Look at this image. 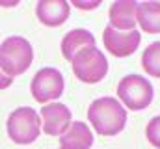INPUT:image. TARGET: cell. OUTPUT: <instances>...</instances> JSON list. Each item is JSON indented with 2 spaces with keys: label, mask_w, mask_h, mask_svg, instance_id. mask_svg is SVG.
<instances>
[{
  "label": "cell",
  "mask_w": 160,
  "mask_h": 149,
  "mask_svg": "<svg viewBox=\"0 0 160 149\" xmlns=\"http://www.w3.org/2000/svg\"><path fill=\"white\" fill-rule=\"evenodd\" d=\"M88 121L101 136H116L127 125V110L116 97L95 99L88 108Z\"/></svg>",
  "instance_id": "1"
},
{
  "label": "cell",
  "mask_w": 160,
  "mask_h": 149,
  "mask_svg": "<svg viewBox=\"0 0 160 149\" xmlns=\"http://www.w3.org/2000/svg\"><path fill=\"white\" fill-rule=\"evenodd\" d=\"M34 62V49L26 37L11 36L0 45V67L9 76H19Z\"/></svg>",
  "instance_id": "2"
},
{
  "label": "cell",
  "mask_w": 160,
  "mask_h": 149,
  "mask_svg": "<svg viewBox=\"0 0 160 149\" xmlns=\"http://www.w3.org/2000/svg\"><path fill=\"white\" fill-rule=\"evenodd\" d=\"M8 136L13 144H34L41 134V117L32 106H19L9 114L6 121Z\"/></svg>",
  "instance_id": "3"
},
{
  "label": "cell",
  "mask_w": 160,
  "mask_h": 149,
  "mask_svg": "<svg viewBox=\"0 0 160 149\" xmlns=\"http://www.w3.org/2000/svg\"><path fill=\"white\" fill-rule=\"evenodd\" d=\"M153 84L142 74H127L118 84V101L125 110L140 112L153 103Z\"/></svg>",
  "instance_id": "4"
},
{
  "label": "cell",
  "mask_w": 160,
  "mask_h": 149,
  "mask_svg": "<svg viewBox=\"0 0 160 149\" xmlns=\"http://www.w3.org/2000/svg\"><path fill=\"white\" fill-rule=\"evenodd\" d=\"M73 73L84 84H97L108 73V60L97 47H86L71 60Z\"/></svg>",
  "instance_id": "5"
},
{
  "label": "cell",
  "mask_w": 160,
  "mask_h": 149,
  "mask_svg": "<svg viewBox=\"0 0 160 149\" xmlns=\"http://www.w3.org/2000/svg\"><path fill=\"white\" fill-rule=\"evenodd\" d=\"M65 88V80L63 74L54 67H43L34 74L32 84H30V91L32 97L39 103V105H48V103H56Z\"/></svg>",
  "instance_id": "6"
},
{
  "label": "cell",
  "mask_w": 160,
  "mask_h": 149,
  "mask_svg": "<svg viewBox=\"0 0 160 149\" xmlns=\"http://www.w3.org/2000/svg\"><path fill=\"white\" fill-rule=\"evenodd\" d=\"M140 41H142V34L138 30L121 32V30L112 28L110 24L102 30L104 49L116 58H127V56L134 54L140 47Z\"/></svg>",
  "instance_id": "7"
},
{
  "label": "cell",
  "mask_w": 160,
  "mask_h": 149,
  "mask_svg": "<svg viewBox=\"0 0 160 149\" xmlns=\"http://www.w3.org/2000/svg\"><path fill=\"white\" fill-rule=\"evenodd\" d=\"M41 131L47 134V136H62L69 125L73 123V116L69 106L62 105V103H48V105H43L41 106Z\"/></svg>",
  "instance_id": "8"
},
{
  "label": "cell",
  "mask_w": 160,
  "mask_h": 149,
  "mask_svg": "<svg viewBox=\"0 0 160 149\" xmlns=\"http://www.w3.org/2000/svg\"><path fill=\"white\" fill-rule=\"evenodd\" d=\"M71 15V6L67 0H39L36 6V17L43 26L56 28L62 26Z\"/></svg>",
  "instance_id": "9"
},
{
  "label": "cell",
  "mask_w": 160,
  "mask_h": 149,
  "mask_svg": "<svg viewBox=\"0 0 160 149\" xmlns=\"http://www.w3.org/2000/svg\"><path fill=\"white\" fill-rule=\"evenodd\" d=\"M136 8L138 2L136 0H118L114 4H110L108 9V19H110V26L121 30V32H128V30H136Z\"/></svg>",
  "instance_id": "10"
},
{
  "label": "cell",
  "mask_w": 160,
  "mask_h": 149,
  "mask_svg": "<svg viewBox=\"0 0 160 149\" xmlns=\"http://www.w3.org/2000/svg\"><path fill=\"white\" fill-rule=\"evenodd\" d=\"M93 132L84 121H73L60 136V149H91Z\"/></svg>",
  "instance_id": "11"
},
{
  "label": "cell",
  "mask_w": 160,
  "mask_h": 149,
  "mask_svg": "<svg viewBox=\"0 0 160 149\" xmlns=\"http://www.w3.org/2000/svg\"><path fill=\"white\" fill-rule=\"evenodd\" d=\"M86 47H95V37L91 32H88L84 28H75L69 34H65L62 39V54L67 62H71L75 58V54Z\"/></svg>",
  "instance_id": "12"
},
{
  "label": "cell",
  "mask_w": 160,
  "mask_h": 149,
  "mask_svg": "<svg viewBox=\"0 0 160 149\" xmlns=\"http://www.w3.org/2000/svg\"><path fill=\"white\" fill-rule=\"evenodd\" d=\"M136 24L147 34H160V2H140L136 8Z\"/></svg>",
  "instance_id": "13"
},
{
  "label": "cell",
  "mask_w": 160,
  "mask_h": 149,
  "mask_svg": "<svg viewBox=\"0 0 160 149\" xmlns=\"http://www.w3.org/2000/svg\"><path fill=\"white\" fill-rule=\"evenodd\" d=\"M142 69L145 74L160 78V41L151 43L142 54Z\"/></svg>",
  "instance_id": "14"
},
{
  "label": "cell",
  "mask_w": 160,
  "mask_h": 149,
  "mask_svg": "<svg viewBox=\"0 0 160 149\" xmlns=\"http://www.w3.org/2000/svg\"><path fill=\"white\" fill-rule=\"evenodd\" d=\"M145 138L155 149H160V116H155L149 119L145 127Z\"/></svg>",
  "instance_id": "15"
},
{
  "label": "cell",
  "mask_w": 160,
  "mask_h": 149,
  "mask_svg": "<svg viewBox=\"0 0 160 149\" xmlns=\"http://www.w3.org/2000/svg\"><path fill=\"white\" fill-rule=\"evenodd\" d=\"M69 6L78 8L82 11H91V9H97V8L101 6V0H95V2H78V0H73Z\"/></svg>",
  "instance_id": "16"
},
{
  "label": "cell",
  "mask_w": 160,
  "mask_h": 149,
  "mask_svg": "<svg viewBox=\"0 0 160 149\" xmlns=\"http://www.w3.org/2000/svg\"><path fill=\"white\" fill-rule=\"evenodd\" d=\"M11 84H13V76L6 74L2 71V67H0V90H8Z\"/></svg>",
  "instance_id": "17"
},
{
  "label": "cell",
  "mask_w": 160,
  "mask_h": 149,
  "mask_svg": "<svg viewBox=\"0 0 160 149\" xmlns=\"http://www.w3.org/2000/svg\"><path fill=\"white\" fill-rule=\"evenodd\" d=\"M19 2H0V6L2 8H13V6H17Z\"/></svg>",
  "instance_id": "18"
}]
</instances>
